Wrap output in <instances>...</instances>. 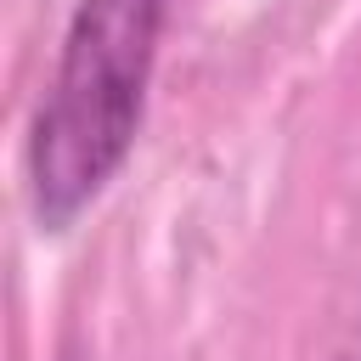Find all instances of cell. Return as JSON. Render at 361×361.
Listing matches in <instances>:
<instances>
[{"mask_svg": "<svg viewBox=\"0 0 361 361\" xmlns=\"http://www.w3.org/2000/svg\"><path fill=\"white\" fill-rule=\"evenodd\" d=\"M169 0H79L56 73L28 124V209L39 231H68L124 169L158 62Z\"/></svg>", "mask_w": 361, "mask_h": 361, "instance_id": "6da1fadb", "label": "cell"}]
</instances>
